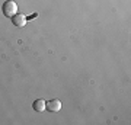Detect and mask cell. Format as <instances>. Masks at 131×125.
<instances>
[{
    "label": "cell",
    "mask_w": 131,
    "mask_h": 125,
    "mask_svg": "<svg viewBox=\"0 0 131 125\" xmlns=\"http://www.w3.org/2000/svg\"><path fill=\"white\" fill-rule=\"evenodd\" d=\"M2 10H3V15H5V16L12 18V16H13V15H16V12H18V5L15 3L13 0H7V2H5V3H3Z\"/></svg>",
    "instance_id": "cell-1"
},
{
    "label": "cell",
    "mask_w": 131,
    "mask_h": 125,
    "mask_svg": "<svg viewBox=\"0 0 131 125\" xmlns=\"http://www.w3.org/2000/svg\"><path fill=\"white\" fill-rule=\"evenodd\" d=\"M12 23H13L15 26H25V23H26V18H25L22 13H16L12 16Z\"/></svg>",
    "instance_id": "cell-3"
},
{
    "label": "cell",
    "mask_w": 131,
    "mask_h": 125,
    "mask_svg": "<svg viewBox=\"0 0 131 125\" xmlns=\"http://www.w3.org/2000/svg\"><path fill=\"white\" fill-rule=\"evenodd\" d=\"M45 109L50 112H58L61 109V102L58 99H52V100L45 103Z\"/></svg>",
    "instance_id": "cell-2"
},
{
    "label": "cell",
    "mask_w": 131,
    "mask_h": 125,
    "mask_svg": "<svg viewBox=\"0 0 131 125\" xmlns=\"http://www.w3.org/2000/svg\"><path fill=\"white\" fill-rule=\"evenodd\" d=\"M45 103H47V102H44L42 99H38V100H35V102H34L32 108L37 112H42V111H45Z\"/></svg>",
    "instance_id": "cell-4"
}]
</instances>
